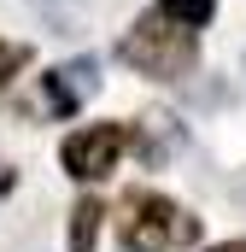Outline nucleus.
Wrapping results in <instances>:
<instances>
[{
    "instance_id": "nucleus-9",
    "label": "nucleus",
    "mask_w": 246,
    "mask_h": 252,
    "mask_svg": "<svg viewBox=\"0 0 246 252\" xmlns=\"http://www.w3.org/2000/svg\"><path fill=\"white\" fill-rule=\"evenodd\" d=\"M211 252H246V241H223V247H211Z\"/></svg>"
},
{
    "instance_id": "nucleus-6",
    "label": "nucleus",
    "mask_w": 246,
    "mask_h": 252,
    "mask_svg": "<svg viewBox=\"0 0 246 252\" xmlns=\"http://www.w3.org/2000/svg\"><path fill=\"white\" fill-rule=\"evenodd\" d=\"M100 217H106V205H100V199H82V205L70 211V252H94Z\"/></svg>"
},
{
    "instance_id": "nucleus-7",
    "label": "nucleus",
    "mask_w": 246,
    "mask_h": 252,
    "mask_svg": "<svg viewBox=\"0 0 246 252\" xmlns=\"http://www.w3.org/2000/svg\"><path fill=\"white\" fill-rule=\"evenodd\" d=\"M158 12L170 18V24H182V30H199V24H211V0H158Z\"/></svg>"
},
{
    "instance_id": "nucleus-8",
    "label": "nucleus",
    "mask_w": 246,
    "mask_h": 252,
    "mask_svg": "<svg viewBox=\"0 0 246 252\" xmlns=\"http://www.w3.org/2000/svg\"><path fill=\"white\" fill-rule=\"evenodd\" d=\"M24 64H30V47H18V41H0V82H12Z\"/></svg>"
},
{
    "instance_id": "nucleus-2",
    "label": "nucleus",
    "mask_w": 246,
    "mask_h": 252,
    "mask_svg": "<svg viewBox=\"0 0 246 252\" xmlns=\"http://www.w3.org/2000/svg\"><path fill=\"white\" fill-rule=\"evenodd\" d=\"M123 141H129V135H123L118 124H88V129H76V135L59 147V158H64V170H70V176L94 182V176H106V170L118 164Z\"/></svg>"
},
{
    "instance_id": "nucleus-4",
    "label": "nucleus",
    "mask_w": 246,
    "mask_h": 252,
    "mask_svg": "<svg viewBox=\"0 0 246 252\" xmlns=\"http://www.w3.org/2000/svg\"><path fill=\"white\" fill-rule=\"evenodd\" d=\"M88 94H94V64H59L47 76V106L53 112H76Z\"/></svg>"
},
{
    "instance_id": "nucleus-5",
    "label": "nucleus",
    "mask_w": 246,
    "mask_h": 252,
    "mask_svg": "<svg viewBox=\"0 0 246 252\" xmlns=\"http://www.w3.org/2000/svg\"><path fill=\"white\" fill-rule=\"evenodd\" d=\"M35 12H41L59 35H82V30H88V0H35Z\"/></svg>"
},
{
    "instance_id": "nucleus-1",
    "label": "nucleus",
    "mask_w": 246,
    "mask_h": 252,
    "mask_svg": "<svg viewBox=\"0 0 246 252\" xmlns=\"http://www.w3.org/2000/svg\"><path fill=\"white\" fill-rule=\"evenodd\" d=\"M118 59L135 64V70H147V76H182V70H193V30L170 24L164 12L158 18H141L118 41Z\"/></svg>"
},
{
    "instance_id": "nucleus-3",
    "label": "nucleus",
    "mask_w": 246,
    "mask_h": 252,
    "mask_svg": "<svg viewBox=\"0 0 246 252\" xmlns=\"http://www.w3.org/2000/svg\"><path fill=\"white\" fill-rule=\"evenodd\" d=\"M176 235H187V223H176V205L158 193H141L135 211L123 217V247L129 252H164Z\"/></svg>"
}]
</instances>
